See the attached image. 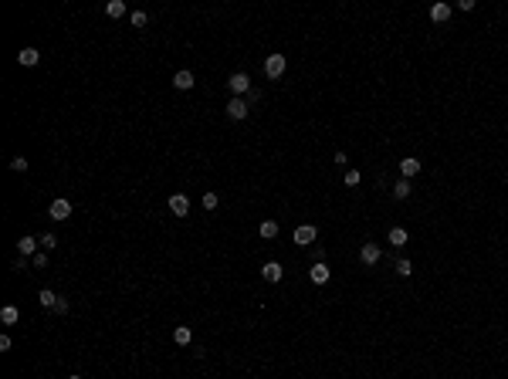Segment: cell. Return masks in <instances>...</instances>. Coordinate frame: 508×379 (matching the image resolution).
<instances>
[{
    "label": "cell",
    "instance_id": "9c48e42d",
    "mask_svg": "<svg viewBox=\"0 0 508 379\" xmlns=\"http://www.w3.org/2000/svg\"><path fill=\"white\" fill-rule=\"evenodd\" d=\"M379 257H383V254H379L376 244H363V247H359V261H363V264H376Z\"/></svg>",
    "mask_w": 508,
    "mask_h": 379
},
{
    "label": "cell",
    "instance_id": "1f68e13d",
    "mask_svg": "<svg viewBox=\"0 0 508 379\" xmlns=\"http://www.w3.org/2000/svg\"><path fill=\"white\" fill-rule=\"evenodd\" d=\"M68 379H82V376H68Z\"/></svg>",
    "mask_w": 508,
    "mask_h": 379
},
{
    "label": "cell",
    "instance_id": "603a6c76",
    "mask_svg": "<svg viewBox=\"0 0 508 379\" xmlns=\"http://www.w3.org/2000/svg\"><path fill=\"white\" fill-rule=\"evenodd\" d=\"M396 271H400V278H407V275H414V264H410L407 257H400V261H396Z\"/></svg>",
    "mask_w": 508,
    "mask_h": 379
},
{
    "label": "cell",
    "instance_id": "7402d4cb",
    "mask_svg": "<svg viewBox=\"0 0 508 379\" xmlns=\"http://www.w3.org/2000/svg\"><path fill=\"white\" fill-rule=\"evenodd\" d=\"M220 207V197H217L214 190H207V193H204V210H217Z\"/></svg>",
    "mask_w": 508,
    "mask_h": 379
},
{
    "label": "cell",
    "instance_id": "f1b7e54d",
    "mask_svg": "<svg viewBox=\"0 0 508 379\" xmlns=\"http://www.w3.org/2000/svg\"><path fill=\"white\" fill-rule=\"evenodd\" d=\"M31 264H34V267H44V264H47V254H34V257H31Z\"/></svg>",
    "mask_w": 508,
    "mask_h": 379
},
{
    "label": "cell",
    "instance_id": "cb8c5ba5",
    "mask_svg": "<svg viewBox=\"0 0 508 379\" xmlns=\"http://www.w3.org/2000/svg\"><path fill=\"white\" fill-rule=\"evenodd\" d=\"M41 247H44V254H47V251H55V247H58V237H55V234H44V237H41Z\"/></svg>",
    "mask_w": 508,
    "mask_h": 379
},
{
    "label": "cell",
    "instance_id": "277c9868",
    "mask_svg": "<svg viewBox=\"0 0 508 379\" xmlns=\"http://www.w3.org/2000/svg\"><path fill=\"white\" fill-rule=\"evenodd\" d=\"M315 237H319V230L312 227V224H301V227L295 230V244H301V247H312V244H315Z\"/></svg>",
    "mask_w": 508,
    "mask_h": 379
},
{
    "label": "cell",
    "instance_id": "5b68a950",
    "mask_svg": "<svg viewBox=\"0 0 508 379\" xmlns=\"http://www.w3.org/2000/svg\"><path fill=\"white\" fill-rule=\"evenodd\" d=\"M41 61V51L38 47H20V55H17V65H24V68H34Z\"/></svg>",
    "mask_w": 508,
    "mask_h": 379
},
{
    "label": "cell",
    "instance_id": "7a4b0ae2",
    "mask_svg": "<svg viewBox=\"0 0 508 379\" xmlns=\"http://www.w3.org/2000/svg\"><path fill=\"white\" fill-rule=\"evenodd\" d=\"M285 65H288L285 55H268V58H264V75H268V78H282L285 75Z\"/></svg>",
    "mask_w": 508,
    "mask_h": 379
},
{
    "label": "cell",
    "instance_id": "d4e9b609",
    "mask_svg": "<svg viewBox=\"0 0 508 379\" xmlns=\"http://www.w3.org/2000/svg\"><path fill=\"white\" fill-rule=\"evenodd\" d=\"M10 170H14V173H24V170H28V159H24V156H14V159H10Z\"/></svg>",
    "mask_w": 508,
    "mask_h": 379
},
{
    "label": "cell",
    "instance_id": "7c38bea8",
    "mask_svg": "<svg viewBox=\"0 0 508 379\" xmlns=\"http://www.w3.org/2000/svg\"><path fill=\"white\" fill-rule=\"evenodd\" d=\"M38 244H41V240H34V237H20V240H17V251H20V257H34Z\"/></svg>",
    "mask_w": 508,
    "mask_h": 379
},
{
    "label": "cell",
    "instance_id": "4316f807",
    "mask_svg": "<svg viewBox=\"0 0 508 379\" xmlns=\"http://www.w3.org/2000/svg\"><path fill=\"white\" fill-rule=\"evenodd\" d=\"M312 257H315V264H322V257H325V247H322V244H312Z\"/></svg>",
    "mask_w": 508,
    "mask_h": 379
},
{
    "label": "cell",
    "instance_id": "d6986e66",
    "mask_svg": "<svg viewBox=\"0 0 508 379\" xmlns=\"http://www.w3.org/2000/svg\"><path fill=\"white\" fill-rule=\"evenodd\" d=\"M390 244H393V247H403V244H407V230H403V227H390Z\"/></svg>",
    "mask_w": 508,
    "mask_h": 379
},
{
    "label": "cell",
    "instance_id": "5bb4252c",
    "mask_svg": "<svg viewBox=\"0 0 508 379\" xmlns=\"http://www.w3.org/2000/svg\"><path fill=\"white\" fill-rule=\"evenodd\" d=\"M173 342H176V345H190V342H193L190 325H176V329H173Z\"/></svg>",
    "mask_w": 508,
    "mask_h": 379
},
{
    "label": "cell",
    "instance_id": "2e32d148",
    "mask_svg": "<svg viewBox=\"0 0 508 379\" xmlns=\"http://www.w3.org/2000/svg\"><path fill=\"white\" fill-rule=\"evenodd\" d=\"M309 278H312V284H325V281H329V267H325V264H312Z\"/></svg>",
    "mask_w": 508,
    "mask_h": 379
},
{
    "label": "cell",
    "instance_id": "ffe728a7",
    "mask_svg": "<svg viewBox=\"0 0 508 379\" xmlns=\"http://www.w3.org/2000/svg\"><path fill=\"white\" fill-rule=\"evenodd\" d=\"M410 190H414V186H410V180H400V183L393 186V197H396V200H407V197H410Z\"/></svg>",
    "mask_w": 508,
    "mask_h": 379
},
{
    "label": "cell",
    "instance_id": "9a60e30c",
    "mask_svg": "<svg viewBox=\"0 0 508 379\" xmlns=\"http://www.w3.org/2000/svg\"><path fill=\"white\" fill-rule=\"evenodd\" d=\"M447 17H451V4H434V7H430V20L444 24Z\"/></svg>",
    "mask_w": 508,
    "mask_h": 379
},
{
    "label": "cell",
    "instance_id": "4fadbf2b",
    "mask_svg": "<svg viewBox=\"0 0 508 379\" xmlns=\"http://www.w3.org/2000/svg\"><path fill=\"white\" fill-rule=\"evenodd\" d=\"M400 173H403V180L417 176V173H420V159H414V156H407V159L400 163Z\"/></svg>",
    "mask_w": 508,
    "mask_h": 379
},
{
    "label": "cell",
    "instance_id": "ac0fdd59",
    "mask_svg": "<svg viewBox=\"0 0 508 379\" xmlns=\"http://www.w3.org/2000/svg\"><path fill=\"white\" fill-rule=\"evenodd\" d=\"M38 302H41V308H51V312H55V305H58V294L51 291V288H44V291L38 294Z\"/></svg>",
    "mask_w": 508,
    "mask_h": 379
},
{
    "label": "cell",
    "instance_id": "4dcf8cb0",
    "mask_svg": "<svg viewBox=\"0 0 508 379\" xmlns=\"http://www.w3.org/2000/svg\"><path fill=\"white\" fill-rule=\"evenodd\" d=\"M244 98H247V105H254V102H258V98H261V92H258V88H251V92H247Z\"/></svg>",
    "mask_w": 508,
    "mask_h": 379
},
{
    "label": "cell",
    "instance_id": "484cf974",
    "mask_svg": "<svg viewBox=\"0 0 508 379\" xmlns=\"http://www.w3.org/2000/svg\"><path fill=\"white\" fill-rule=\"evenodd\" d=\"M132 28H146V20H149V17H146V14H142V10H136V14H132Z\"/></svg>",
    "mask_w": 508,
    "mask_h": 379
},
{
    "label": "cell",
    "instance_id": "30bf717a",
    "mask_svg": "<svg viewBox=\"0 0 508 379\" xmlns=\"http://www.w3.org/2000/svg\"><path fill=\"white\" fill-rule=\"evenodd\" d=\"M261 275H264V281H282V275H285V267L282 264H278V261H268V264H264L261 267Z\"/></svg>",
    "mask_w": 508,
    "mask_h": 379
},
{
    "label": "cell",
    "instance_id": "3957f363",
    "mask_svg": "<svg viewBox=\"0 0 508 379\" xmlns=\"http://www.w3.org/2000/svg\"><path fill=\"white\" fill-rule=\"evenodd\" d=\"M247 112H251V105H247V98H231V102H227V115H231L234 122L247 119Z\"/></svg>",
    "mask_w": 508,
    "mask_h": 379
},
{
    "label": "cell",
    "instance_id": "83f0119b",
    "mask_svg": "<svg viewBox=\"0 0 508 379\" xmlns=\"http://www.w3.org/2000/svg\"><path fill=\"white\" fill-rule=\"evenodd\" d=\"M346 183H349V186H356V183H359V170H346Z\"/></svg>",
    "mask_w": 508,
    "mask_h": 379
},
{
    "label": "cell",
    "instance_id": "6da1fadb",
    "mask_svg": "<svg viewBox=\"0 0 508 379\" xmlns=\"http://www.w3.org/2000/svg\"><path fill=\"white\" fill-rule=\"evenodd\" d=\"M227 88L234 92V98H241V95H247V92H251V78H247L244 71H234V75L227 78Z\"/></svg>",
    "mask_w": 508,
    "mask_h": 379
},
{
    "label": "cell",
    "instance_id": "f546056e",
    "mask_svg": "<svg viewBox=\"0 0 508 379\" xmlns=\"http://www.w3.org/2000/svg\"><path fill=\"white\" fill-rule=\"evenodd\" d=\"M68 308H71V305H68V302H65V298H58V305H55V312H58V315H65V312H68Z\"/></svg>",
    "mask_w": 508,
    "mask_h": 379
},
{
    "label": "cell",
    "instance_id": "8fae6325",
    "mask_svg": "<svg viewBox=\"0 0 508 379\" xmlns=\"http://www.w3.org/2000/svg\"><path fill=\"white\" fill-rule=\"evenodd\" d=\"M17 318H20L17 305H4V308H0V322L4 325H17Z\"/></svg>",
    "mask_w": 508,
    "mask_h": 379
},
{
    "label": "cell",
    "instance_id": "ba28073f",
    "mask_svg": "<svg viewBox=\"0 0 508 379\" xmlns=\"http://www.w3.org/2000/svg\"><path fill=\"white\" fill-rule=\"evenodd\" d=\"M47 213H51V220H68L71 217V203H68V200H55Z\"/></svg>",
    "mask_w": 508,
    "mask_h": 379
},
{
    "label": "cell",
    "instance_id": "e0dca14e",
    "mask_svg": "<svg viewBox=\"0 0 508 379\" xmlns=\"http://www.w3.org/2000/svg\"><path fill=\"white\" fill-rule=\"evenodd\" d=\"M258 234H261L264 240H271V237H278V220H261V227H258Z\"/></svg>",
    "mask_w": 508,
    "mask_h": 379
},
{
    "label": "cell",
    "instance_id": "52a82bcc",
    "mask_svg": "<svg viewBox=\"0 0 508 379\" xmlns=\"http://www.w3.org/2000/svg\"><path fill=\"white\" fill-rule=\"evenodd\" d=\"M193 85H197V82H193V71H187V68L173 75V88H180V92H190Z\"/></svg>",
    "mask_w": 508,
    "mask_h": 379
},
{
    "label": "cell",
    "instance_id": "8992f818",
    "mask_svg": "<svg viewBox=\"0 0 508 379\" xmlns=\"http://www.w3.org/2000/svg\"><path fill=\"white\" fill-rule=\"evenodd\" d=\"M169 210H173L176 217H187L190 213V200L183 197V193H173V197H169Z\"/></svg>",
    "mask_w": 508,
    "mask_h": 379
},
{
    "label": "cell",
    "instance_id": "44dd1931",
    "mask_svg": "<svg viewBox=\"0 0 508 379\" xmlns=\"http://www.w3.org/2000/svg\"><path fill=\"white\" fill-rule=\"evenodd\" d=\"M105 14H109V17H122V14H125V4H122V0H109Z\"/></svg>",
    "mask_w": 508,
    "mask_h": 379
}]
</instances>
